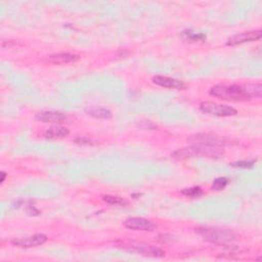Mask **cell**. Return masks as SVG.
<instances>
[{"instance_id":"obj_10","label":"cell","mask_w":262,"mask_h":262,"mask_svg":"<svg viewBox=\"0 0 262 262\" xmlns=\"http://www.w3.org/2000/svg\"><path fill=\"white\" fill-rule=\"evenodd\" d=\"M153 82L159 86H162L165 88L170 89H177V90H184L187 88L185 82L180 81V80L166 77V76H155L153 78Z\"/></svg>"},{"instance_id":"obj_15","label":"cell","mask_w":262,"mask_h":262,"mask_svg":"<svg viewBox=\"0 0 262 262\" xmlns=\"http://www.w3.org/2000/svg\"><path fill=\"white\" fill-rule=\"evenodd\" d=\"M103 200L105 202L111 206H126L128 204V202L126 200L122 199V198H119L116 196H111V195H105L103 196Z\"/></svg>"},{"instance_id":"obj_20","label":"cell","mask_w":262,"mask_h":262,"mask_svg":"<svg viewBox=\"0 0 262 262\" xmlns=\"http://www.w3.org/2000/svg\"><path fill=\"white\" fill-rule=\"evenodd\" d=\"M1 174H2V178H1V184H2V183H3V181L5 180V177H6V173H5L4 171H3V172H2Z\"/></svg>"},{"instance_id":"obj_2","label":"cell","mask_w":262,"mask_h":262,"mask_svg":"<svg viewBox=\"0 0 262 262\" xmlns=\"http://www.w3.org/2000/svg\"><path fill=\"white\" fill-rule=\"evenodd\" d=\"M225 150L220 146L197 144L193 147H187L177 150L171 154V158L175 160H186L193 157H207V158H220L223 157Z\"/></svg>"},{"instance_id":"obj_4","label":"cell","mask_w":262,"mask_h":262,"mask_svg":"<svg viewBox=\"0 0 262 262\" xmlns=\"http://www.w3.org/2000/svg\"><path fill=\"white\" fill-rule=\"evenodd\" d=\"M115 247L123 249L129 252L138 253L140 255L148 257H163L165 255L164 250L153 246L151 244L145 243V242L138 241H129V240H120L115 243Z\"/></svg>"},{"instance_id":"obj_13","label":"cell","mask_w":262,"mask_h":262,"mask_svg":"<svg viewBox=\"0 0 262 262\" xmlns=\"http://www.w3.org/2000/svg\"><path fill=\"white\" fill-rule=\"evenodd\" d=\"M85 113L88 116H91V117L96 118V119L107 120V119L112 118V112L105 109V108H102V107H88L85 110Z\"/></svg>"},{"instance_id":"obj_3","label":"cell","mask_w":262,"mask_h":262,"mask_svg":"<svg viewBox=\"0 0 262 262\" xmlns=\"http://www.w3.org/2000/svg\"><path fill=\"white\" fill-rule=\"evenodd\" d=\"M196 233L205 241L216 245H229L239 240V235L227 229L217 228H199Z\"/></svg>"},{"instance_id":"obj_5","label":"cell","mask_w":262,"mask_h":262,"mask_svg":"<svg viewBox=\"0 0 262 262\" xmlns=\"http://www.w3.org/2000/svg\"><path fill=\"white\" fill-rule=\"evenodd\" d=\"M201 112L217 117H233L238 114V111L228 105H220L212 102H204L200 105Z\"/></svg>"},{"instance_id":"obj_1","label":"cell","mask_w":262,"mask_h":262,"mask_svg":"<svg viewBox=\"0 0 262 262\" xmlns=\"http://www.w3.org/2000/svg\"><path fill=\"white\" fill-rule=\"evenodd\" d=\"M261 83L244 84V85H215L210 89V94L224 100L232 102H246L253 97H261Z\"/></svg>"},{"instance_id":"obj_7","label":"cell","mask_w":262,"mask_h":262,"mask_svg":"<svg viewBox=\"0 0 262 262\" xmlns=\"http://www.w3.org/2000/svg\"><path fill=\"white\" fill-rule=\"evenodd\" d=\"M190 142H195L197 144H205V145H214L224 147L226 144H230L231 140L225 137H221L215 134H195L189 138Z\"/></svg>"},{"instance_id":"obj_8","label":"cell","mask_w":262,"mask_h":262,"mask_svg":"<svg viewBox=\"0 0 262 262\" xmlns=\"http://www.w3.org/2000/svg\"><path fill=\"white\" fill-rule=\"evenodd\" d=\"M47 237L42 234H37L31 237L22 238V239H15L11 241V244L15 247H21V248H31V247H37L40 245H43L46 243Z\"/></svg>"},{"instance_id":"obj_17","label":"cell","mask_w":262,"mask_h":262,"mask_svg":"<svg viewBox=\"0 0 262 262\" xmlns=\"http://www.w3.org/2000/svg\"><path fill=\"white\" fill-rule=\"evenodd\" d=\"M230 184V179L227 177H218L213 181L212 189L214 191H223Z\"/></svg>"},{"instance_id":"obj_11","label":"cell","mask_w":262,"mask_h":262,"mask_svg":"<svg viewBox=\"0 0 262 262\" xmlns=\"http://www.w3.org/2000/svg\"><path fill=\"white\" fill-rule=\"evenodd\" d=\"M36 119L38 121H41V122H46V123H59L66 120L67 116L64 113H60V112L44 111L38 113L36 115Z\"/></svg>"},{"instance_id":"obj_12","label":"cell","mask_w":262,"mask_h":262,"mask_svg":"<svg viewBox=\"0 0 262 262\" xmlns=\"http://www.w3.org/2000/svg\"><path fill=\"white\" fill-rule=\"evenodd\" d=\"M80 59V56L75 53L70 52H60V53H54L48 56V60L51 64L54 65H62V64H69V63H75L77 60Z\"/></svg>"},{"instance_id":"obj_6","label":"cell","mask_w":262,"mask_h":262,"mask_svg":"<svg viewBox=\"0 0 262 262\" xmlns=\"http://www.w3.org/2000/svg\"><path fill=\"white\" fill-rule=\"evenodd\" d=\"M124 227L131 231H142V232H153L157 229V226L153 221L142 218V217H131L124 221Z\"/></svg>"},{"instance_id":"obj_18","label":"cell","mask_w":262,"mask_h":262,"mask_svg":"<svg viewBox=\"0 0 262 262\" xmlns=\"http://www.w3.org/2000/svg\"><path fill=\"white\" fill-rule=\"evenodd\" d=\"M256 163V160H252V161H239V162H235L232 163L231 166L236 167V168H243V169H251L254 167Z\"/></svg>"},{"instance_id":"obj_14","label":"cell","mask_w":262,"mask_h":262,"mask_svg":"<svg viewBox=\"0 0 262 262\" xmlns=\"http://www.w3.org/2000/svg\"><path fill=\"white\" fill-rule=\"evenodd\" d=\"M70 131L69 129L62 127V126H56L52 127L50 129H47L44 133V137L46 139H56V138H63L67 135H69Z\"/></svg>"},{"instance_id":"obj_19","label":"cell","mask_w":262,"mask_h":262,"mask_svg":"<svg viewBox=\"0 0 262 262\" xmlns=\"http://www.w3.org/2000/svg\"><path fill=\"white\" fill-rule=\"evenodd\" d=\"M75 143L79 145H91V140L86 137H77L75 139Z\"/></svg>"},{"instance_id":"obj_9","label":"cell","mask_w":262,"mask_h":262,"mask_svg":"<svg viewBox=\"0 0 262 262\" xmlns=\"http://www.w3.org/2000/svg\"><path fill=\"white\" fill-rule=\"evenodd\" d=\"M261 37H262V32L260 30L243 32V33H240V34H237V35L231 37L228 40L227 44L230 46H235V45L243 44L246 42L256 41V40H259Z\"/></svg>"},{"instance_id":"obj_16","label":"cell","mask_w":262,"mask_h":262,"mask_svg":"<svg viewBox=\"0 0 262 262\" xmlns=\"http://www.w3.org/2000/svg\"><path fill=\"white\" fill-rule=\"evenodd\" d=\"M180 193L183 194L184 196H186V197H190V198L196 199V198H200L201 196L203 195V190L201 189L200 187H193V188L185 189V190L181 191Z\"/></svg>"}]
</instances>
